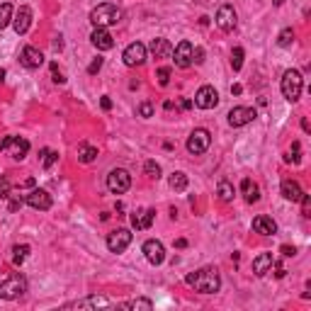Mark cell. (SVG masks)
Returning a JSON list of instances; mask_svg holds the SVG:
<instances>
[{"label":"cell","instance_id":"1","mask_svg":"<svg viewBox=\"0 0 311 311\" xmlns=\"http://www.w3.org/2000/svg\"><path fill=\"white\" fill-rule=\"evenodd\" d=\"M185 282L190 287H195L197 292H202V294H214V292H219V287H221V277H219L217 268H202V270L190 272L188 277H185Z\"/></svg>","mask_w":311,"mask_h":311},{"label":"cell","instance_id":"2","mask_svg":"<svg viewBox=\"0 0 311 311\" xmlns=\"http://www.w3.org/2000/svg\"><path fill=\"white\" fill-rule=\"evenodd\" d=\"M90 22H93L95 27H112V25H117V22H122V10L117 8V5H112V3H100L97 8L90 10Z\"/></svg>","mask_w":311,"mask_h":311},{"label":"cell","instance_id":"3","mask_svg":"<svg viewBox=\"0 0 311 311\" xmlns=\"http://www.w3.org/2000/svg\"><path fill=\"white\" fill-rule=\"evenodd\" d=\"M280 88H282L284 100H289V102H297L299 97H301V88H304V78H301V73H299V71H294V68L284 71Z\"/></svg>","mask_w":311,"mask_h":311},{"label":"cell","instance_id":"4","mask_svg":"<svg viewBox=\"0 0 311 311\" xmlns=\"http://www.w3.org/2000/svg\"><path fill=\"white\" fill-rule=\"evenodd\" d=\"M25 292H27V280L22 275H13V277L0 282V299L13 301V299H20Z\"/></svg>","mask_w":311,"mask_h":311},{"label":"cell","instance_id":"5","mask_svg":"<svg viewBox=\"0 0 311 311\" xmlns=\"http://www.w3.org/2000/svg\"><path fill=\"white\" fill-rule=\"evenodd\" d=\"M0 151L8 153V156L15 158V161H22V158L29 153V141L27 139H22V136H5V139L0 141Z\"/></svg>","mask_w":311,"mask_h":311},{"label":"cell","instance_id":"6","mask_svg":"<svg viewBox=\"0 0 311 311\" xmlns=\"http://www.w3.org/2000/svg\"><path fill=\"white\" fill-rule=\"evenodd\" d=\"M129 188H132V175H129V170H124V168H114V170H109L107 190L112 192V195H124Z\"/></svg>","mask_w":311,"mask_h":311},{"label":"cell","instance_id":"7","mask_svg":"<svg viewBox=\"0 0 311 311\" xmlns=\"http://www.w3.org/2000/svg\"><path fill=\"white\" fill-rule=\"evenodd\" d=\"M209 144H212V134L207 129H195L188 139V151L192 156H202V153H207Z\"/></svg>","mask_w":311,"mask_h":311},{"label":"cell","instance_id":"8","mask_svg":"<svg viewBox=\"0 0 311 311\" xmlns=\"http://www.w3.org/2000/svg\"><path fill=\"white\" fill-rule=\"evenodd\" d=\"M146 54H149V49H146V44H141V41H134V44H129L127 49H124V64L127 66H144V61H146Z\"/></svg>","mask_w":311,"mask_h":311},{"label":"cell","instance_id":"9","mask_svg":"<svg viewBox=\"0 0 311 311\" xmlns=\"http://www.w3.org/2000/svg\"><path fill=\"white\" fill-rule=\"evenodd\" d=\"M217 27L221 29V32H233L236 29V25H238V15H236V10H233V5H221L217 10Z\"/></svg>","mask_w":311,"mask_h":311},{"label":"cell","instance_id":"10","mask_svg":"<svg viewBox=\"0 0 311 311\" xmlns=\"http://www.w3.org/2000/svg\"><path fill=\"white\" fill-rule=\"evenodd\" d=\"M195 105L200 109H214L219 105V93L214 85H202L195 95Z\"/></svg>","mask_w":311,"mask_h":311},{"label":"cell","instance_id":"11","mask_svg":"<svg viewBox=\"0 0 311 311\" xmlns=\"http://www.w3.org/2000/svg\"><path fill=\"white\" fill-rule=\"evenodd\" d=\"M129 243H132V231L129 229H117L107 236V248L112 253H124Z\"/></svg>","mask_w":311,"mask_h":311},{"label":"cell","instance_id":"12","mask_svg":"<svg viewBox=\"0 0 311 311\" xmlns=\"http://www.w3.org/2000/svg\"><path fill=\"white\" fill-rule=\"evenodd\" d=\"M109 299L102 294H90V297H83L78 301H71L66 304V309H107Z\"/></svg>","mask_w":311,"mask_h":311},{"label":"cell","instance_id":"13","mask_svg":"<svg viewBox=\"0 0 311 311\" xmlns=\"http://www.w3.org/2000/svg\"><path fill=\"white\" fill-rule=\"evenodd\" d=\"M25 202L32 207V209H39V212H46V209H51V195L46 192V190H39L34 188L29 192L27 197H25Z\"/></svg>","mask_w":311,"mask_h":311},{"label":"cell","instance_id":"14","mask_svg":"<svg viewBox=\"0 0 311 311\" xmlns=\"http://www.w3.org/2000/svg\"><path fill=\"white\" fill-rule=\"evenodd\" d=\"M256 117H258L256 107H233L229 112V124L231 127H245V124L253 122Z\"/></svg>","mask_w":311,"mask_h":311},{"label":"cell","instance_id":"15","mask_svg":"<svg viewBox=\"0 0 311 311\" xmlns=\"http://www.w3.org/2000/svg\"><path fill=\"white\" fill-rule=\"evenodd\" d=\"M141 251H144V256H146V260H149L151 265H161L163 260H165V248H163V243L156 241V238H149Z\"/></svg>","mask_w":311,"mask_h":311},{"label":"cell","instance_id":"16","mask_svg":"<svg viewBox=\"0 0 311 311\" xmlns=\"http://www.w3.org/2000/svg\"><path fill=\"white\" fill-rule=\"evenodd\" d=\"M192 49H195V46H192L188 39H182L175 49H173V61H175L177 68H190L192 66Z\"/></svg>","mask_w":311,"mask_h":311},{"label":"cell","instance_id":"17","mask_svg":"<svg viewBox=\"0 0 311 311\" xmlns=\"http://www.w3.org/2000/svg\"><path fill=\"white\" fill-rule=\"evenodd\" d=\"M90 41H93L95 49H100V51H109L114 46V39H112V34L105 27H95L93 34H90Z\"/></svg>","mask_w":311,"mask_h":311},{"label":"cell","instance_id":"18","mask_svg":"<svg viewBox=\"0 0 311 311\" xmlns=\"http://www.w3.org/2000/svg\"><path fill=\"white\" fill-rule=\"evenodd\" d=\"M20 64L25 68H39L44 64V54H41L37 46H25L22 54H20Z\"/></svg>","mask_w":311,"mask_h":311},{"label":"cell","instance_id":"19","mask_svg":"<svg viewBox=\"0 0 311 311\" xmlns=\"http://www.w3.org/2000/svg\"><path fill=\"white\" fill-rule=\"evenodd\" d=\"M29 25H32V10H29L27 5H22V8L13 15V27L17 34H27Z\"/></svg>","mask_w":311,"mask_h":311},{"label":"cell","instance_id":"20","mask_svg":"<svg viewBox=\"0 0 311 311\" xmlns=\"http://www.w3.org/2000/svg\"><path fill=\"white\" fill-rule=\"evenodd\" d=\"M153 219H156V209H136L134 214H132V226L136 231L151 229Z\"/></svg>","mask_w":311,"mask_h":311},{"label":"cell","instance_id":"21","mask_svg":"<svg viewBox=\"0 0 311 311\" xmlns=\"http://www.w3.org/2000/svg\"><path fill=\"white\" fill-rule=\"evenodd\" d=\"M253 231H256V233H263V236H272V233H277V224H275L272 217L260 214V217L253 219Z\"/></svg>","mask_w":311,"mask_h":311},{"label":"cell","instance_id":"22","mask_svg":"<svg viewBox=\"0 0 311 311\" xmlns=\"http://www.w3.org/2000/svg\"><path fill=\"white\" fill-rule=\"evenodd\" d=\"M151 54L156 56V58H168V56H173V46H170V41L158 37V39L151 41Z\"/></svg>","mask_w":311,"mask_h":311},{"label":"cell","instance_id":"23","mask_svg":"<svg viewBox=\"0 0 311 311\" xmlns=\"http://www.w3.org/2000/svg\"><path fill=\"white\" fill-rule=\"evenodd\" d=\"M272 253H260V256L253 260V272H256L258 277H263L265 272H270V268H272Z\"/></svg>","mask_w":311,"mask_h":311},{"label":"cell","instance_id":"24","mask_svg":"<svg viewBox=\"0 0 311 311\" xmlns=\"http://www.w3.org/2000/svg\"><path fill=\"white\" fill-rule=\"evenodd\" d=\"M301 188H299V182H294V180H284L282 182V197L284 200H289V202H299L301 200Z\"/></svg>","mask_w":311,"mask_h":311},{"label":"cell","instance_id":"25","mask_svg":"<svg viewBox=\"0 0 311 311\" xmlns=\"http://www.w3.org/2000/svg\"><path fill=\"white\" fill-rule=\"evenodd\" d=\"M241 190H243V197L248 204H256L258 200H260V190H258V185L251 177H245L243 182H241Z\"/></svg>","mask_w":311,"mask_h":311},{"label":"cell","instance_id":"26","mask_svg":"<svg viewBox=\"0 0 311 311\" xmlns=\"http://www.w3.org/2000/svg\"><path fill=\"white\" fill-rule=\"evenodd\" d=\"M217 192H219V200L221 202H233V197H236V190H233V185H231L229 180H221Z\"/></svg>","mask_w":311,"mask_h":311},{"label":"cell","instance_id":"27","mask_svg":"<svg viewBox=\"0 0 311 311\" xmlns=\"http://www.w3.org/2000/svg\"><path fill=\"white\" fill-rule=\"evenodd\" d=\"M97 158V149L90 146V144H81L78 146V161L81 163H93Z\"/></svg>","mask_w":311,"mask_h":311},{"label":"cell","instance_id":"28","mask_svg":"<svg viewBox=\"0 0 311 311\" xmlns=\"http://www.w3.org/2000/svg\"><path fill=\"white\" fill-rule=\"evenodd\" d=\"M168 185L175 190V192H182V190H188V175L185 173H173V175L168 177Z\"/></svg>","mask_w":311,"mask_h":311},{"label":"cell","instance_id":"29","mask_svg":"<svg viewBox=\"0 0 311 311\" xmlns=\"http://www.w3.org/2000/svg\"><path fill=\"white\" fill-rule=\"evenodd\" d=\"M29 251H32V245H27V243L15 245V248H13V263H15V265H22V263L27 260Z\"/></svg>","mask_w":311,"mask_h":311},{"label":"cell","instance_id":"30","mask_svg":"<svg viewBox=\"0 0 311 311\" xmlns=\"http://www.w3.org/2000/svg\"><path fill=\"white\" fill-rule=\"evenodd\" d=\"M13 15H15V10L10 3H3V5H0V29H5L13 22Z\"/></svg>","mask_w":311,"mask_h":311},{"label":"cell","instance_id":"31","mask_svg":"<svg viewBox=\"0 0 311 311\" xmlns=\"http://www.w3.org/2000/svg\"><path fill=\"white\" fill-rule=\"evenodd\" d=\"M56 161H58V153H56V151L41 149V168H44V170H49V168H51Z\"/></svg>","mask_w":311,"mask_h":311},{"label":"cell","instance_id":"32","mask_svg":"<svg viewBox=\"0 0 311 311\" xmlns=\"http://www.w3.org/2000/svg\"><path fill=\"white\" fill-rule=\"evenodd\" d=\"M124 309H144V311H151L153 309V301L151 299H132V301H127L122 304Z\"/></svg>","mask_w":311,"mask_h":311},{"label":"cell","instance_id":"33","mask_svg":"<svg viewBox=\"0 0 311 311\" xmlns=\"http://www.w3.org/2000/svg\"><path fill=\"white\" fill-rule=\"evenodd\" d=\"M292 41H294V29L287 27L280 32V37H277V44L282 46V49H287V46H292Z\"/></svg>","mask_w":311,"mask_h":311},{"label":"cell","instance_id":"34","mask_svg":"<svg viewBox=\"0 0 311 311\" xmlns=\"http://www.w3.org/2000/svg\"><path fill=\"white\" fill-rule=\"evenodd\" d=\"M231 68H233V71H241V68H243V49H241V46H236V49L231 51Z\"/></svg>","mask_w":311,"mask_h":311},{"label":"cell","instance_id":"35","mask_svg":"<svg viewBox=\"0 0 311 311\" xmlns=\"http://www.w3.org/2000/svg\"><path fill=\"white\" fill-rule=\"evenodd\" d=\"M144 170H146V175L153 177V180H158V177H161V165H158L156 161H146Z\"/></svg>","mask_w":311,"mask_h":311},{"label":"cell","instance_id":"36","mask_svg":"<svg viewBox=\"0 0 311 311\" xmlns=\"http://www.w3.org/2000/svg\"><path fill=\"white\" fill-rule=\"evenodd\" d=\"M10 192H13V182H10L5 175H0V200H8Z\"/></svg>","mask_w":311,"mask_h":311},{"label":"cell","instance_id":"37","mask_svg":"<svg viewBox=\"0 0 311 311\" xmlns=\"http://www.w3.org/2000/svg\"><path fill=\"white\" fill-rule=\"evenodd\" d=\"M156 78H158V85H163V88H165V85L170 83V68H168V66L158 68V71H156Z\"/></svg>","mask_w":311,"mask_h":311},{"label":"cell","instance_id":"38","mask_svg":"<svg viewBox=\"0 0 311 311\" xmlns=\"http://www.w3.org/2000/svg\"><path fill=\"white\" fill-rule=\"evenodd\" d=\"M8 200H10V204H8V209H10V212H17V209L25 204V200H22L20 195H13V192H10V197H8Z\"/></svg>","mask_w":311,"mask_h":311},{"label":"cell","instance_id":"39","mask_svg":"<svg viewBox=\"0 0 311 311\" xmlns=\"http://www.w3.org/2000/svg\"><path fill=\"white\" fill-rule=\"evenodd\" d=\"M139 117H144V119L153 117V105H151V102H141V105H139Z\"/></svg>","mask_w":311,"mask_h":311},{"label":"cell","instance_id":"40","mask_svg":"<svg viewBox=\"0 0 311 311\" xmlns=\"http://www.w3.org/2000/svg\"><path fill=\"white\" fill-rule=\"evenodd\" d=\"M299 202H301V214H304V217H311V197L309 195H301Z\"/></svg>","mask_w":311,"mask_h":311},{"label":"cell","instance_id":"41","mask_svg":"<svg viewBox=\"0 0 311 311\" xmlns=\"http://www.w3.org/2000/svg\"><path fill=\"white\" fill-rule=\"evenodd\" d=\"M102 64H105V58H102V56L93 58V61H90V66H88V73H90V76H95V73H97V71L102 68Z\"/></svg>","mask_w":311,"mask_h":311},{"label":"cell","instance_id":"42","mask_svg":"<svg viewBox=\"0 0 311 311\" xmlns=\"http://www.w3.org/2000/svg\"><path fill=\"white\" fill-rule=\"evenodd\" d=\"M192 64H204V49L202 46H197V49H192Z\"/></svg>","mask_w":311,"mask_h":311},{"label":"cell","instance_id":"43","mask_svg":"<svg viewBox=\"0 0 311 311\" xmlns=\"http://www.w3.org/2000/svg\"><path fill=\"white\" fill-rule=\"evenodd\" d=\"M299 151H301V144H299V141H294V144H292V156H287L284 161H294V163H299Z\"/></svg>","mask_w":311,"mask_h":311},{"label":"cell","instance_id":"44","mask_svg":"<svg viewBox=\"0 0 311 311\" xmlns=\"http://www.w3.org/2000/svg\"><path fill=\"white\" fill-rule=\"evenodd\" d=\"M51 76H54V83H58V85H64V83H66L64 73L58 71V66H56V64H51Z\"/></svg>","mask_w":311,"mask_h":311},{"label":"cell","instance_id":"45","mask_svg":"<svg viewBox=\"0 0 311 311\" xmlns=\"http://www.w3.org/2000/svg\"><path fill=\"white\" fill-rule=\"evenodd\" d=\"M100 105H102V109H112V100H109V97H102Z\"/></svg>","mask_w":311,"mask_h":311},{"label":"cell","instance_id":"46","mask_svg":"<svg viewBox=\"0 0 311 311\" xmlns=\"http://www.w3.org/2000/svg\"><path fill=\"white\" fill-rule=\"evenodd\" d=\"M294 253H297V251H294V248H289V245H282V256H294Z\"/></svg>","mask_w":311,"mask_h":311},{"label":"cell","instance_id":"47","mask_svg":"<svg viewBox=\"0 0 311 311\" xmlns=\"http://www.w3.org/2000/svg\"><path fill=\"white\" fill-rule=\"evenodd\" d=\"M241 93H243V88H241L238 83H236V85H231V95H241Z\"/></svg>","mask_w":311,"mask_h":311},{"label":"cell","instance_id":"48","mask_svg":"<svg viewBox=\"0 0 311 311\" xmlns=\"http://www.w3.org/2000/svg\"><path fill=\"white\" fill-rule=\"evenodd\" d=\"M22 185H25V188H34V177H27V180H25Z\"/></svg>","mask_w":311,"mask_h":311},{"label":"cell","instance_id":"49","mask_svg":"<svg viewBox=\"0 0 311 311\" xmlns=\"http://www.w3.org/2000/svg\"><path fill=\"white\" fill-rule=\"evenodd\" d=\"M175 245H177V248H185V245H188V241H185V238H177Z\"/></svg>","mask_w":311,"mask_h":311},{"label":"cell","instance_id":"50","mask_svg":"<svg viewBox=\"0 0 311 311\" xmlns=\"http://www.w3.org/2000/svg\"><path fill=\"white\" fill-rule=\"evenodd\" d=\"M64 46V41H61V37H56V41H54V49H61Z\"/></svg>","mask_w":311,"mask_h":311},{"label":"cell","instance_id":"51","mask_svg":"<svg viewBox=\"0 0 311 311\" xmlns=\"http://www.w3.org/2000/svg\"><path fill=\"white\" fill-rule=\"evenodd\" d=\"M3 78H5V71H3V68H0V81H3Z\"/></svg>","mask_w":311,"mask_h":311}]
</instances>
